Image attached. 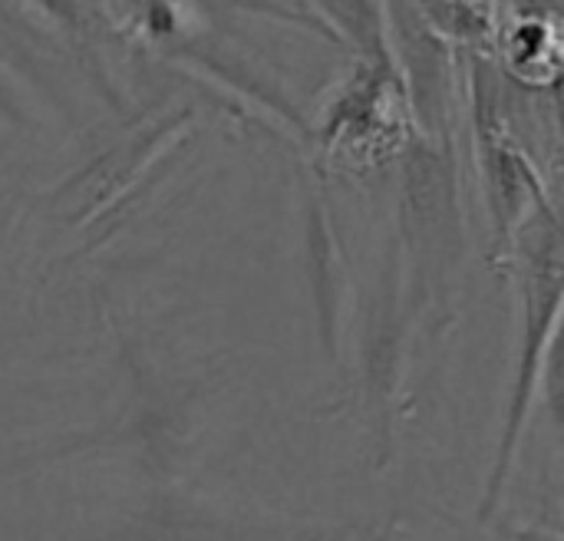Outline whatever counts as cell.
Returning a JSON list of instances; mask_svg holds the SVG:
<instances>
[{
    "label": "cell",
    "mask_w": 564,
    "mask_h": 541,
    "mask_svg": "<svg viewBox=\"0 0 564 541\" xmlns=\"http://www.w3.org/2000/svg\"><path fill=\"white\" fill-rule=\"evenodd\" d=\"M522 225L512 235V264H516V284L522 301V331H519V357L516 374L506 400V416L499 426V446L496 459L486 479V496L479 516L489 519L496 506L506 496V486L512 479V466L532 416V403L539 397L542 383V364L552 350L558 317H562L564 271H562V228L558 212L552 205H535L532 218H519Z\"/></svg>",
    "instance_id": "6da1fadb"
}]
</instances>
